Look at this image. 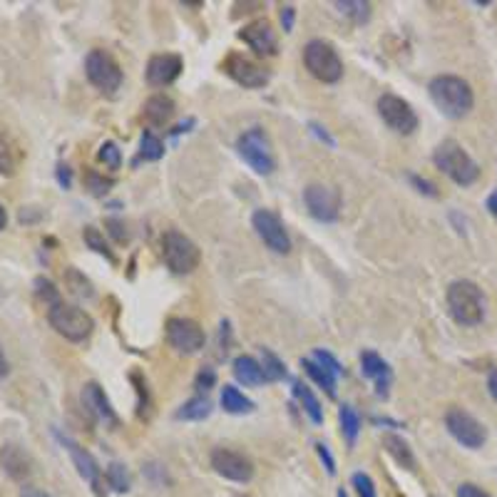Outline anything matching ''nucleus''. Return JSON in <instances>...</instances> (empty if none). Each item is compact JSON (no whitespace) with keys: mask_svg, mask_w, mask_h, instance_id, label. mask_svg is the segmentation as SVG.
Segmentation results:
<instances>
[{"mask_svg":"<svg viewBox=\"0 0 497 497\" xmlns=\"http://www.w3.org/2000/svg\"><path fill=\"white\" fill-rule=\"evenodd\" d=\"M211 400L207 396H197L186 400L182 408L177 410V421H204L209 418Z\"/></svg>","mask_w":497,"mask_h":497,"instance_id":"nucleus-28","label":"nucleus"},{"mask_svg":"<svg viewBox=\"0 0 497 497\" xmlns=\"http://www.w3.org/2000/svg\"><path fill=\"white\" fill-rule=\"evenodd\" d=\"M487 209H490V214H493V217L497 219V189L493 192V194H490V197H487Z\"/></svg>","mask_w":497,"mask_h":497,"instance_id":"nucleus-52","label":"nucleus"},{"mask_svg":"<svg viewBox=\"0 0 497 497\" xmlns=\"http://www.w3.org/2000/svg\"><path fill=\"white\" fill-rule=\"evenodd\" d=\"M167 341H170V346L174 351L192 356V353H199L204 348L207 338H204V331H201V326L197 321H192V319H170L167 321Z\"/></svg>","mask_w":497,"mask_h":497,"instance_id":"nucleus-15","label":"nucleus"},{"mask_svg":"<svg viewBox=\"0 0 497 497\" xmlns=\"http://www.w3.org/2000/svg\"><path fill=\"white\" fill-rule=\"evenodd\" d=\"M85 75L92 85L102 92H114L122 85V67L112 58V52L102 48H95L87 52Z\"/></svg>","mask_w":497,"mask_h":497,"instance_id":"nucleus-8","label":"nucleus"},{"mask_svg":"<svg viewBox=\"0 0 497 497\" xmlns=\"http://www.w3.org/2000/svg\"><path fill=\"white\" fill-rule=\"evenodd\" d=\"M20 497H52L48 493H43V490H37V487H23V493Z\"/></svg>","mask_w":497,"mask_h":497,"instance_id":"nucleus-50","label":"nucleus"},{"mask_svg":"<svg viewBox=\"0 0 497 497\" xmlns=\"http://www.w3.org/2000/svg\"><path fill=\"white\" fill-rule=\"evenodd\" d=\"M234 378L239 381V383H244V385H261L264 381H266L261 363L256 359H251V356H236Z\"/></svg>","mask_w":497,"mask_h":497,"instance_id":"nucleus-24","label":"nucleus"},{"mask_svg":"<svg viewBox=\"0 0 497 497\" xmlns=\"http://www.w3.org/2000/svg\"><path fill=\"white\" fill-rule=\"evenodd\" d=\"M304 65L316 80L334 85L343 77V60L341 55L335 52V48L326 40H309L306 48H304Z\"/></svg>","mask_w":497,"mask_h":497,"instance_id":"nucleus-5","label":"nucleus"},{"mask_svg":"<svg viewBox=\"0 0 497 497\" xmlns=\"http://www.w3.org/2000/svg\"><path fill=\"white\" fill-rule=\"evenodd\" d=\"M85 185H87V189L92 192V194H105V192H107V189L112 186V179L102 177V174H98L95 170H87Z\"/></svg>","mask_w":497,"mask_h":497,"instance_id":"nucleus-38","label":"nucleus"},{"mask_svg":"<svg viewBox=\"0 0 497 497\" xmlns=\"http://www.w3.org/2000/svg\"><path fill=\"white\" fill-rule=\"evenodd\" d=\"M20 162H23V149L18 145V139L5 127H0V174L12 177L18 172Z\"/></svg>","mask_w":497,"mask_h":497,"instance_id":"nucleus-22","label":"nucleus"},{"mask_svg":"<svg viewBox=\"0 0 497 497\" xmlns=\"http://www.w3.org/2000/svg\"><path fill=\"white\" fill-rule=\"evenodd\" d=\"M36 291H37V296L45 298L50 306L60 301V294H58V288H55V284H52V281H48V279H36Z\"/></svg>","mask_w":497,"mask_h":497,"instance_id":"nucleus-42","label":"nucleus"},{"mask_svg":"<svg viewBox=\"0 0 497 497\" xmlns=\"http://www.w3.org/2000/svg\"><path fill=\"white\" fill-rule=\"evenodd\" d=\"M83 239H85V244L92 251H98V254H102L107 261H114V254L110 251V247H107V241H105V236L99 234V229H95V226H85V232H83Z\"/></svg>","mask_w":497,"mask_h":497,"instance_id":"nucleus-34","label":"nucleus"},{"mask_svg":"<svg viewBox=\"0 0 497 497\" xmlns=\"http://www.w3.org/2000/svg\"><path fill=\"white\" fill-rule=\"evenodd\" d=\"M294 18H296V8L294 5H284L281 8V25H284V33L294 30Z\"/></svg>","mask_w":497,"mask_h":497,"instance_id":"nucleus-46","label":"nucleus"},{"mask_svg":"<svg viewBox=\"0 0 497 497\" xmlns=\"http://www.w3.org/2000/svg\"><path fill=\"white\" fill-rule=\"evenodd\" d=\"M338 422H341V435L346 438L348 446H353L360 433V415L356 413V408L341 406V410H338Z\"/></svg>","mask_w":497,"mask_h":497,"instance_id":"nucleus-29","label":"nucleus"},{"mask_svg":"<svg viewBox=\"0 0 497 497\" xmlns=\"http://www.w3.org/2000/svg\"><path fill=\"white\" fill-rule=\"evenodd\" d=\"M107 483L117 493H127L130 490V472H127L122 462H112L110 468H107Z\"/></svg>","mask_w":497,"mask_h":497,"instance_id":"nucleus-36","label":"nucleus"},{"mask_svg":"<svg viewBox=\"0 0 497 497\" xmlns=\"http://www.w3.org/2000/svg\"><path fill=\"white\" fill-rule=\"evenodd\" d=\"M433 162L435 167L443 174H447L455 185L460 186H470L477 182L480 177V167L477 162L472 160L470 154L462 149L460 142L455 139H443L433 152Z\"/></svg>","mask_w":497,"mask_h":497,"instance_id":"nucleus-3","label":"nucleus"},{"mask_svg":"<svg viewBox=\"0 0 497 497\" xmlns=\"http://www.w3.org/2000/svg\"><path fill=\"white\" fill-rule=\"evenodd\" d=\"M58 182H60L65 189L70 186V167H67V164H60V167H58Z\"/></svg>","mask_w":497,"mask_h":497,"instance_id":"nucleus-48","label":"nucleus"},{"mask_svg":"<svg viewBox=\"0 0 497 497\" xmlns=\"http://www.w3.org/2000/svg\"><path fill=\"white\" fill-rule=\"evenodd\" d=\"M335 8L348 18H353L356 23H366L371 18V3H366V0H338Z\"/></svg>","mask_w":497,"mask_h":497,"instance_id":"nucleus-32","label":"nucleus"},{"mask_svg":"<svg viewBox=\"0 0 497 497\" xmlns=\"http://www.w3.org/2000/svg\"><path fill=\"white\" fill-rule=\"evenodd\" d=\"M316 450H319V458L323 460V468L328 470V475H335V460L331 455V450L326 443H316Z\"/></svg>","mask_w":497,"mask_h":497,"instance_id":"nucleus-44","label":"nucleus"},{"mask_svg":"<svg viewBox=\"0 0 497 497\" xmlns=\"http://www.w3.org/2000/svg\"><path fill=\"white\" fill-rule=\"evenodd\" d=\"M5 226H8V211H5V207L0 204V232H3Z\"/></svg>","mask_w":497,"mask_h":497,"instance_id":"nucleus-54","label":"nucleus"},{"mask_svg":"<svg viewBox=\"0 0 497 497\" xmlns=\"http://www.w3.org/2000/svg\"><path fill=\"white\" fill-rule=\"evenodd\" d=\"M48 321L50 326L67 341L73 343H83L90 338L92 328H95V321L92 316L83 311L80 306H73V304H65V301H58L48 309Z\"/></svg>","mask_w":497,"mask_h":497,"instance_id":"nucleus-4","label":"nucleus"},{"mask_svg":"<svg viewBox=\"0 0 497 497\" xmlns=\"http://www.w3.org/2000/svg\"><path fill=\"white\" fill-rule=\"evenodd\" d=\"M214 383H217V373L211 371V368H204V371H199L194 388H197L199 393H207L209 388H214Z\"/></svg>","mask_w":497,"mask_h":497,"instance_id":"nucleus-43","label":"nucleus"},{"mask_svg":"<svg viewBox=\"0 0 497 497\" xmlns=\"http://www.w3.org/2000/svg\"><path fill=\"white\" fill-rule=\"evenodd\" d=\"M378 114L383 117V122L398 132V135H413L418 130V114L410 107L408 102L398 95L385 92L378 99Z\"/></svg>","mask_w":497,"mask_h":497,"instance_id":"nucleus-10","label":"nucleus"},{"mask_svg":"<svg viewBox=\"0 0 497 497\" xmlns=\"http://www.w3.org/2000/svg\"><path fill=\"white\" fill-rule=\"evenodd\" d=\"M0 465L3 470L11 475L15 483H25L33 472V460L25 453L20 446H12V443H5L0 447Z\"/></svg>","mask_w":497,"mask_h":497,"instance_id":"nucleus-20","label":"nucleus"},{"mask_svg":"<svg viewBox=\"0 0 497 497\" xmlns=\"http://www.w3.org/2000/svg\"><path fill=\"white\" fill-rule=\"evenodd\" d=\"M383 446H385V450H388V453H390L393 458H396L398 465H403V468L413 470L415 460H413V453H410L408 443H406L403 438H398V435H385Z\"/></svg>","mask_w":497,"mask_h":497,"instance_id":"nucleus-30","label":"nucleus"},{"mask_svg":"<svg viewBox=\"0 0 497 497\" xmlns=\"http://www.w3.org/2000/svg\"><path fill=\"white\" fill-rule=\"evenodd\" d=\"M410 182L418 186V192H422V194H428V197H435L438 192H435V186L428 182V179H422V177H418V174H410Z\"/></svg>","mask_w":497,"mask_h":497,"instance_id":"nucleus-47","label":"nucleus"},{"mask_svg":"<svg viewBox=\"0 0 497 497\" xmlns=\"http://www.w3.org/2000/svg\"><path fill=\"white\" fill-rule=\"evenodd\" d=\"M313 360H316L319 366H323V368H328V371L334 373V375H341V373H343V366H341V363H338V360H335L328 351L316 348V351H313Z\"/></svg>","mask_w":497,"mask_h":497,"instance_id":"nucleus-41","label":"nucleus"},{"mask_svg":"<svg viewBox=\"0 0 497 497\" xmlns=\"http://www.w3.org/2000/svg\"><path fill=\"white\" fill-rule=\"evenodd\" d=\"M142 114H145V120L147 124L152 127H164V124L172 120L174 114V99L170 95H152V98L145 102V107H142Z\"/></svg>","mask_w":497,"mask_h":497,"instance_id":"nucleus-23","label":"nucleus"},{"mask_svg":"<svg viewBox=\"0 0 497 497\" xmlns=\"http://www.w3.org/2000/svg\"><path fill=\"white\" fill-rule=\"evenodd\" d=\"M261 368H264L266 381H281V378H286L284 360L279 359L273 351H269V348H261Z\"/></svg>","mask_w":497,"mask_h":497,"instance_id":"nucleus-31","label":"nucleus"},{"mask_svg":"<svg viewBox=\"0 0 497 497\" xmlns=\"http://www.w3.org/2000/svg\"><path fill=\"white\" fill-rule=\"evenodd\" d=\"M222 70L234 80L236 85L248 87V90H259L269 83V73L261 67L259 62H254L241 52H229L224 58Z\"/></svg>","mask_w":497,"mask_h":497,"instance_id":"nucleus-12","label":"nucleus"},{"mask_svg":"<svg viewBox=\"0 0 497 497\" xmlns=\"http://www.w3.org/2000/svg\"><path fill=\"white\" fill-rule=\"evenodd\" d=\"M162 259L174 273H192L201 261L199 247L182 232L170 229L162 234Z\"/></svg>","mask_w":497,"mask_h":497,"instance_id":"nucleus-6","label":"nucleus"},{"mask_svg":"<svg viewBox=\"0 0 497 497\" xmlns=\"http://www.w3.org/2000/svg\"><path fill=\"white\" fill-rule=\"evenodd\" d=\"M301 366H304V371L309 373V378L313 381L316 385H321L323 390L328 393L331 398H335V375L328 368H323L319 366L313 359H304L301 360Z\"/></svg>","mask_w":497,"mask_h":497,"instance_id":"nucleus-27","label":"nucleus"},{"mask_svg":"<svg viewBox=\"0 0 497 497\" xmlns=\"http://www.w3.org/2000/svg\"><path fill=\"white\" fill-rule=\"evenodd\" d=\"M430 99L435 102V107L443 112L450 120H460L472 110L475 105V95L472 87L458 77V75H438L430 80L428 85Z\"/></svg>","mask_w":497,"mask_h":497,"instance_id":"nucleus-1","label":"nucleus"},{"mask_svg":"<svg viewBox=\"0 0 497 497\" xmlns=\"http://www.w3.org/2000/svg\"><path fill=\"white\" fill-rule=\"evenodd\" d=\"M338 497H348L346 493H343V490H338Z\"/></svg>","mask_w":497,"mask_h":497,"instance_id":"nucleus-55","label":"nucleus"},{"mask_svg":"<svg viewBox=\"0 0 497 497\" xmlns=\"http://www.w3.org/2000/svg\"><path fill=\"white\" fill-rule=\"evenodd\" d=\"M458 497H493V495H490V493H485L483 487H477V485L462 483L458 487Z\"/></svg>","mask_w":497,"mask_h":497,"instance_id":"nucleus-45","label":"nucleus"},{"mask_svg":"<svg viewBox=\"0 0 497 497\" xmlns=\"http://www.w3.org/2000/svg\"><path fill=\"white\" fill-rule=\"evenodd\" d=\"M98 160L102 162V164H107L110 170H120V164H122V152H120V147H117L114 142H105V145H99Z\"/></svg>","mask_w":497,"mask_h":497,"instance_id":"nucleus-37","label":"nucleus"},{"mask_svg":"<svg viewBox=\"0 0 497 497\" xmlns=\"http://www.w3.org/2000/svg\"><path fill=\"white\" fill-rule=\"evenodd\" d=\"M162 154H164V145H162L160 137L152 135V132H145L142 139H139V160L157 162L162 160Z\"/></svg>","mask_w":497,"mask_h":497,"instance_id":"nucleus-33","label":"nucleus"},{"mask_svg":"<svg viewBox=\"0 0 497 497\" xmlns=\"http://www.w3.org/2000/svg\"><path fill=\"white\" fill-rule=\"evenodd\" d=\"M304 201L311 217L319 222H335L341 214V194L334 186L309 185L304 189Z\"/></svg>","mask_w":497,"mask_h":497,"instance_id":"nucleus-14","label":"nucleus"},{"mask_svg":"<svg viewBox=\"0 0 497 497\" xmlns=\"http://www.w3.org/2000/svg\"><path fill=\"white\" fill-rule=\"evenodd\" d=\"M251 224L256 229L259 239L276 254H288L291 251V236L286 232L281 217L272 209H256L251 217Z\"/></svg>","mask_w":497,"mask_h":497,"instance_id":"nucleus-11","label":"nucleus"},{"mask_svg":"<svg viewBox=\"0 0 497 497\" xmlns=\"http://www.w3.org/2000/svg\"><path fill=\"white\" fill-rule=\"evenodd\" d=\"M211 468L232 483H248L254 477V462L229 447H214L211 450Z\"/></svg>","mask_w":497,"mask_h":497,"instance_id":"nucleus-13","label":"nucleus"},{"mask_svg":"<svg viewBox=\"0 0 497 497\" xmlns=\"http://www.w3.org/2000/svg\"><path fill=\"white\" fill-rule=\"evenodd\" d=\"M447 311L460 326H477L485 319V294L477 284L460 279L447 286Z\"/></svg>","mask_w":497,"mask_h":497,"instance_id":"nucleus-2","label":"nucleus"},{"mask_svg":"<svg viewBox=\"0 0 497 497\" xmlns=\"http://www.w3.org/2000/svg\"><path fill=\"white\" fill-rule=\"evenodd\" d=\"M185 70V60L174 52H160V55H152L147 62V83L152 87H167L172 85L174 80L182 75Z\"/></svg>","mask_w":497,"mask_h":497,"instance_id":"nucleus-16","label":"nucleus"},{"mask_svg":"<svg viewBox=\"0 0 497 497\" xmlns=\"http://www.w3.org/2000/svg\"><path fill=\"white\" fill-rule=\"evenodd\" d=\"M11 373V363L5 359V351H3V343H0V381Z\"/></svg>","mask_w":497,"mask_h":497,"instance_id":"nucleus-49","label":"nucleus"},{"mask_svg":"<svg viewBox=\"0 0 497 497\" xmlns=\"http://www.w3.org/2000/svg\"><path fill=\"white\" fill-rule=\"evenodd\" d=\"M60 443L67 447V453H70V458H73L75 468H77V472H80V477L92 485V490H95L98 495H102L105 490H102V472H99L98 460L92 458V455L87 453L85 447L77 446L75 440L65 438V435H60Z\"/></svg>","mask_w":497,"mask_h":497,"instance_id":"nucleus-18","label":"nucleus"},{"mask_svg":"<svg viewBox=\"0 0 497 497\" xmlns=\"http://www.w3.org/2000/svg\"><path fill=\"white\" fill-rule=\"evenodd\" d=\"M222 408L232 415H244L254 410V400H248L236 385H224L222 388Z\"/></svg>","mask_w":497,"mask_h":497,"instance_id":"nucleus-25","label":"nucleus"},{"mask_svg":"<svg viewBox=\"0 0 497 497\" xmlns=\"http://www.w3.org/2000/svg\"><path fill=\"white\" fill-rule=\"evenodd\" d=\"M83 406L90 410V415L95 418V421L105 422V425H110V428H117L120 425V418H117V413L112 408L110 398L105 396V390H102V385L99 383H85L83 388Z\"/></svg>","mask_w":497,"mask_h":497,"instance_id":"nucleus-19","label":"nucleus"},{"mask_svg":"<svg viewBox=\"0 0 497 497\" xmlns=\"http://www.w3.org/2000/svg\"><path fill=\"white\" fill-rule=\"evenodd\" d=\"M311 130H313V132H316V135L321 137V139H326V142H328V145H331V147H334V139H331V137L326 135V132H323L321 127H319V124H311Z\"/></svg>","mask_w":497,"mask_h":497,"instance_id":"nucleus-53","label":"nucleus"},{"mask_svg":"<svg viewBox=\"0 0 497 497\" xmlns=\"http://www.w3.org/2000/svg\"><path fill=\"white\" fill-rule=\"evenodd\" d=\"M360 371L366 378H371L375 388H378V396L388 393V385H390V366L385 363L375 351H363L360 353Z\"/></svg>","mask_w":497,"mask_h":497,"instance_id":"nucleus-21","label":"nucleus"},{"mask_svg":"<svg viewBox=\"0 0 497 497\" xmlns=\"http://www.w3.org/2000/svg\"><path fill=\"white\" fill-rule=\"evenodd\" d=\"M351 483H353V487H356L359 497H378V493H375V485H373V480L368 477V475H366V472H353Z\"/></svg>","mask_w":497,"mask_h":497,"instance_id":"nucleus-39","label":"nucleus"},{"mask_svg":"<svg viewBox=\"0 0 497 497\" xmlns=\"http://www.w3.org/2000/svg\"><path fill=\"white\" fill-rule=\"evenodd\" d=\"M487 390H490V396L497 400V371L490 373V378H487Z\"/></svg>","mask_w":497,"mask_h":497,"instance_id":"nucleus-51","label":"nucleus"},{"mask_svg":"<svg viewBox=\"0 0 497 497\" xmlns=\"http://www.w3.org/2000/svg\"><path fill=\"white\" fill-rule=\"evenodd\" d=\"M105 229H107V234H110L117 244H127V241H130V234H127V224H124L122 219H114V217L105 219Z\"/></svg>","mask_w":497,"mask_h":497,"instance_id":"nucleus-40","label":"nucleus"},{"mask_svg":"<svg viewBox=\"0 0 497 497\" xmlns=\"http://www.w3.org/2000/svg\"><path fill=\"white\" fill-rule=\"evenodd\" d=\"M294 396L298 398V403H301V408L304 413L309 415L311 422H316V425H321L323 422V408H321V400L313 396V390H311L306 383H294Z\"/></svg>","mask_w":497,"mask_h":497,"instance_id":"nucleus-26","label":"nucleus"},{"mask_svg":"<svg viewBox=\"0 0 497 497\" xmlns=\"http://www.w3.org/2000/svg\"><path fill=\"white\" fill-rule=\"evenodd\" d=\"M236 149L239 157L247 162L248 167L261 177L272 174L276 170V157H273L272 139L261 130V127H251L244 135L236 139Z\"/></svg>","mask_w":497,"mask_h":497,"instance_id":"nucleus-7","label":"nucleus"},{"mask_svg":"<svg viewBox=\"0 0 497 497\" xmlns=\"http://www.w3.org/2000/svg\"><path fill=\"white\" fill-rule=\"evenodd\" d=\"M239 37L247 43L248 48L254 50L256 55H264V58H272L279 52V40H276V33L269 20H254V23L244 25L239 30Z\"/></svg>","mask_w":497,"mask_h":497,"instance_id":"nucleus-17","label":"nucleus"},{"mask_svg":"<svg viewBox=\"0 0 497 497\" xmlns=\"http://www.w3.org/2000/svg\"><path fill=\"white\" fill-rule=\"evenodd\" d=\"M65 284H67V288L73 291L75 296H83V298L92 296V284L87 281L83 273L75 272V269H67V272H65Z\"/></svg>","mask_w":497,"mask_h":497,"instance_id":"nucleus-35","label":"nucleus"},{"mask_svg":"<svg viewBox=\"0 0 497 497\" xmlns=\"http://www.w3.org/2000/svg\"><path fill=\"white\" fill-rule=\"evenodd\" d=\"M446 428L447 433L453 435L462 447H470V450H480L487 440V430L485 425L472 413L462 408H450L446 413Z\"/></svg>","mask_w":497,"mask_h":497,"instance_id":"nucleus-9","label":"nucleus"}]
</instances>
